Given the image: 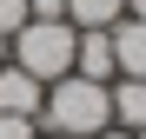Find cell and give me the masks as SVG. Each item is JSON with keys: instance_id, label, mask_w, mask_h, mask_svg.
Listing matches in <instances>:
<instances>
[{"instance_id": "obj_1", "label": "cell", "mask_w": 146, "mask_h": 139, "mask_svg": "<svg viewBox=\"0 0 146 139\" xmlns=\"http://www.w3.org/2000/svg\"><path fill=\"white\" fill-rule=\"evenodd\" d=\"M40 126H46V132H66V139H93V132L113 126V93H106L100 80L66 73V80L46 86V99H40Z\"/></svg>"}, {"instance_id": "obj_2", "label": "cell", "mask_w": 146, "mask_h": 139, "mask_svg": "<svg viewBox=\"0 0 146 139\" xmlns=\"http://www.w3.org/2000/svg\"><path fill=\"white\" fill-rule=\"evenodd\" d=\"M73 46H80V27L73 20H27L13 40H7V60L20 73H33L40 86H53L73 73Z\"/></svg>"}, {"instance_id": "obj_3", "label": "cell", "mask_w": 146, "mask_h": 139, "mask_svg": "<svg viewBox=\"0 0 146 139\" xmlns=\"http://www.w3.org/2000/svg\"><path fill=\"white\" fill-rule=\"evenodd\" d=\"M73 73H80V80H100V86L119 80V66H113V27H86V33H80V46H73Z\"/></svg>"}, {"instance_id": "obj_4", "label": "cell", "mask_w": 146, "mask_h": 139, "mask_svg": "<svg viewBox=\"0 0 146 139\" xmlns=\"http://www.w3.org/2000/svg\"><path fill=\"white\" fill-rule=\"evenodd\" d=\"M40 99H46V86H40L33 73H20L13 60L0 66V113H20V119H40Z\"/></svg>"}, {"instance_id": "obj_5", "label": "cell", "mask_w": 146, "mask_h": 139, "mask_svg": "<svg viewBox=\"0 0 146 139\" xmlns=\"http://www.w3.org/2000/svg\"><path fill=\"white\" fill-rule=\"evenodd\" d=\"M113 66H119V80H146V20L113 27Z\"/></svg>"}, {"instance_id": "obj_6", "label": "cell", "mask_w": 146, "mask_h": 139, "mask_svg": "<svg viewBox=\"0 0 146 139\" xmlns=\"http://www.w3.org/2000/svg\"><path fill=\"white\" fill-rule=\"evenodd\" d=\"M113 126L119 132H146V80H113Z\"/></svg>"}, {"instance_id": "obj_7", "label": "cell", "mask_w": 146, "mask_h": 139, "mask_svg": "<svg viewBox=\"0 0 146 139\" xmlns=\"http://www.w3.org/2000/svg\"><path fill=\"white\" fill-rule=\"evenodd\" d=\"M66 20L73 27H119V20H126V0H66Z\"/></svg>"}, {"instance_id": "obj_8", "label": "cell", "mask_w": 146, "mask_h": 139, "mask_svg": "<svg viewBox=\"0 0 146 139\" xmlns=\"http://www.w3.org/2000/svg\"><path fill=\"white\" fill-rule=\"evenodd\" d=\"M27 20H33V13H27V0H0V33H7V40L27 27Z\"/></svg>"}, {"instance_id": "obj_9", "label": "cell", "mask_w": 146, "mask_h": 139, "mask_svg": "<svg viewBox=\"0 0 146 139\" xmlns=\"http://www.w3.org/2000/svg\"><path fill=\"white\" fill-rule=\"evenodd\" d=\"M0 139H40V119H20V113H0Z\"/></svg>"}, {"instance_id": "obj_10", "label": "cell", "mask_w": 146, "mask_h": 139, "mask_svg": "<svg viewBox=\"0 0 146 139\" xmlns=\"http://www.w3.org/2000/svg\"><path fill=\"white\" fill-rule=\"evenodd\" d=\"M33 20H66V0H27Z\"/></svg>"}, {"instance_id": "obj_11", "label": "cell", "mask_w": 146, "mask_h": 139, "mask_svg": "<svg viewBox=\"0 0 146 139\" xmlns=\"http://www.w3.org/2000/svg\"><path fill=\"white\" fill-rule=\"evenodd\" d=\"M126 20H146V0H126Z\"/></svg>"}, {"instance_id": "obj_12", "label": "cell", "mask_w": 146, "mask_h": 139, "mask_svg": "<svg viewBox=\"0 0 146 139\" xmlns=\"http://www.w3.org/2000/svg\"><path fill=\"white\" fill-rule=\"evenodd\" d=\"M93 139H133V132H119V126H106V132H93Z\"/></svg>"}, {"instance_id": "obj_13", "label": "cell", "mask_w": 146, "mask_h": 139, "mask_svg": "<svg viewBox=\"0 0 146 139\" xmlns=\"http://www.w3.org/2000/svg\"><path fill=\"white\" fill-rule=\"evenodd\" d=\"M0 66H7V33H0Z\"/></svg>"}, {"instance_id": "obj_14", "label": "cell", "mask_w": 146, "mask_h": 139, "mask_svg": "<svg viewBox=\"0 0 146 139\" xmlns=\"http://www.w3.org/2000/svg\"><path fill=\"white\" fill-rule=\"evenodd\" d=\"M40 139H66V132H40Z\"/></svg>"}, {"instance_id": "obj_15", "label": "cell", "mask_w": 146, "mask_h": 139, "mask_svg": "<svg viewBox=\"0 0 146 139\" xmlns=\"http://www.w3.org/2000/svg\"><path fill=\"white\" fill-rule=\"evenodd\" d=\"M133 139H146V132H133Z\"/></svg>"}]
</instances>
